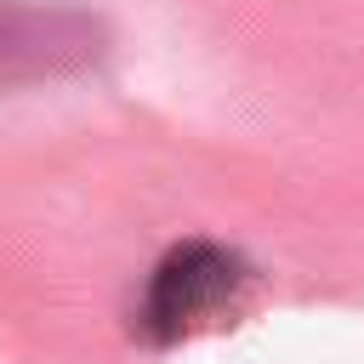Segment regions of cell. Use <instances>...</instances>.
I'll use <instances>...</instances> for the list:
<instances>
[{
    "label": "cell",
    "instance_id": "cell-1",
    "mask_svg": "<svg viewBox=\"0 0 364 364\" xmlns=\"http://www.w3.org/2000/svg\"><path fill=\"white\" fill-rule=\"evenodd\" d=\"M239 290H245V262L233 250H222V245H176L154 267V279H148V290L136 301V336L154 341V347L182 341V336L216 324L239 301Z\"/></svg>",
    "mask_w": 364,
    "mask_h": 364
}]
</instances>
